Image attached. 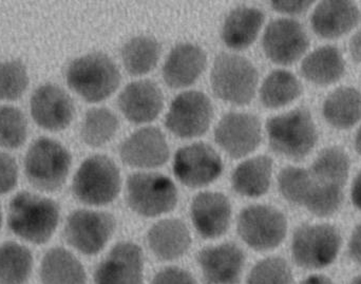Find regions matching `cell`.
Returning a JSON list of instances; mask_svg holds the SVG:
<instances>
[{"label":"cell","mask_w":361,"mask_h":284,"mask_svg":"<svg viewBox=\"0 0 361 284\" xmlns=\"http://www.w3.org/2000/svg\"><path fill=\"white\" fill-rule=\"evenodd\" d=\"M301 93L302 86L294 74L286 70H275L261 86L260 101L265 108L278 109L298 99Z\"/></svg>","instance_id":"obj_31"},{"label":"cell","mask_w":361,"mask_h":284,"mask_svg":"<svg viewBox=\"0 0 361 284\" xmlns=\"http://www.w3.org/2000/svg\"><path fill=\"white\" fill-rule=\"evenodd\" d=\"M95 284H144V256L133 242L112 247L94 273Z\"/></svg>","instance_id":"obj_17"},{"label":"cell","mask_w":361,"mask_h":284,"mask_svg":"<svg viewBox=\"0 0 361 284\" xmlns=\"http://www.w3.org/2000/svg\"><path fill=\"white\" fill-rule=\"evenodd\" d=\"M18 181V166L10 154L0 152V195L12 192Z\"/></svg>","instance_id":"obj_39"},{"label":"cell","mask_w":361,"mask_h":284,"mask_svg":"<svg viewBox=\"0 0 361 284\" xmlns=\"http://www.w3.org/2000/svg\"><path fill=\"white\" fill-rule=\"evenodd\" d=\"M207 66L205 51L191 42H183L171 49L163 67L167 86L182 89L195 84Z\"/></svg>","instance_id":"obj_21"},{"label":"cell","mask_w":361,"mask_h":284,"mask_svg":"<svg viewBox=\"0 0 361 284\" xmlns=\"http://www.w3.org/2000/svg\"><path fill=\"white\" fill-rule=\"evenodd\" d=\"M214 140L231 158H244L260 145L262 140L260 120L252 113L229 112L216 125Z\"/></svg>","instance_id":"obj_13"},{"label":"cell","mask_w":361,"mask_h":284,"mask_svg":"<svg viewBox=\"0 0 361 284\" xmlns=\"http://www.w3.org/2000/svg\"><path fill=\"white\" fill-rule=\"evenodd\" d=\"M310 46L307 32L298 21L279 18L271 21L262 38L263 51L269 61L278 65L296 63Z\"/></svg>","instance_id":"obj_14"},{"label":"cell","mask_w":361,"mask_h":284,"mask_svg":"<svg viewBox=\"0 0 361 284\" xmlns=\"http://www.w3.org/2000/svg\"><path fill=\"white\" fill-rule=\"evenodd\" d=\"M350 284H361V275H358L355 278H353Z\"/></svg>","instance_id":"obj_47"},{"label":"cell","mask_w":361,"mask_h":284,"mask_svg":"<svg viewBox=\"0 0 361 284\" xmlns=\"http://www.w3.org/2000/svg\"><path fill=\"white\" fill-rule=\"evenodd\" d=\"M190 215L202 238H220L231 226V204L221 192H202L191 202Z\"/></svg>","instance_id":"obj_19"},{"label":"cell","mask_w":361,"mask_h":284,"mask_svg":"<svg viewBox=\"0 0 361 284\" xmlns=\"http://www.w3.org/2000/svg\"><path fill=\"white\" fill-rule=\"evenodd\" d=\"M27 67L18 59L0 61V101H16L29 86Z\"/></svg>","instance_id":"obj_36"},{"label":"cell","mask_w":361,"mask_h":284,"mask_svg":"<svg viewBox=\"0 0 361 284\" xmlns=\"http://www.w3.org/2000/svg\"><path fill=\"white\" fill-rule=\"evenodd\" d=\"M351 198L353 204L361 211V171L352 186Z\"/></svg>","instance_id":"obj_44"},{"label":"cell","mask_w":361,"mask_h":284,"mask_svg":"<svg viewBox=\"0 0 361 284\" xmlns=\"http://www.w3.org/2000/svg\"><path fill=\"white\" fill-rule=\"evenodd\" d=\"M212 116L214 107L205 93L195 90L185 91L171 103L165 125L176 137L195 139L207 132Z\"/></svg>","instance_id":"obj_11"},{"label":"cell","mask_w":361,"mask_h":284,"mask_svg":"<svg viewBox=\"0 0 361 284\" xmlns=\"http://www.w3.org/2000/svg\"><path fill=\"white\" fill-rule=\"evenodd\" d=\"M118 105L123 116L133 124H146L156 120L164 106V97L152 80L130 82L118 95Z\"/></svg>","instance_id":"obj_20"},{"label":"cell","mask_w":361,"mask_h":284,"mask_svg":"<svg viewBox=\"0 0 361 284\" xmlns=\"http://www.w3.org/2000/svg\"><path fill=\"white\" fill-rule=\"evenodd\" d=\"M264 14L254 6H239L227 15L221 30V37L228 48L244 50L254 44L258 37Z\"/></svg>","instance_id":"obj_24"},{"label":"cell","mask_w":361,"mask_h":284,"mask_svg":"<svg viewBox=\"0 0 361 284\" xmlns=\"http://www.w3.org/2000/svg\"><path fill=\"white\" fill-rule=\"evenodd\" d=\"M116 220L111 214L92 209H76L68 216L63 236L70 247L82 255L103 251L114 236Z\"/></svg>","instance_id":"obj_10"},{"label":"cell","mask_w":361,"mask_h":284,"mask_svg":"<svg viewBox=\"0 0 361 284\" xmlns=\"http://www.w3.org/2000/svg\"><path fill=\"white\" fill-rule=\"evenodd\" d=\"M267 131L271 150L290 160H302L317 143V128L305 108L269 118Z\"/></svg>","instance_id":"obj_3"},{"label":"cell","mask_w":361,"mask_h":284,"mask_svg":"<svg viewBox=\"0 0 361 284\" xmlns=\"http://www.w3.org/2000/svg\"><path fill=\"white\" fill-rule=\"evenodd\" d=\"M350 53L356 63H361V30L352 37L350 42Z\"/></svg>","instance_id":"obj_43"},{"label":"cell","mask_w":361,"mask_h":284,"mask_svg":"<svg viewBox=\"0 0 361 284\" xmlns=\"http://www.w3.org/2000/svg\"><path fill=\"white\" fill-rule=\"evenodd\" d=\"M42 284H86L87 274L82 262L68 249H49L39 268Z\"/></svg>","instance_id":"obj_25"},{"label":"cell","mask_w":361,"mask_h":284,"mask_svg":"<svg viewBox=\"0 0 361 284\" xmlns=\"http://www.w3.org/2000/svg\"><path fill=\"white\" fill-rule=\"evenodd\" d=\"M197 260L204 284H238L245 264V255L233 243H223L202 249Z\"/></svg>","instance_id":"obj_18"},{"label":"cell","mask_w":361,"mask_h":284,"mask_svg":"<svg viewBox=\"0 0 361 284\" xmlns=\"http://www.w3.org/2000/svg\"><path fill=\"white\" fill-rule=\"evenodd\" d=\"M238 234L244 243L257 252L279 247L288 232V220L279 209L269 205H250L238 217Z\"/></svg>","instance_id":"obj_9"},{"label":"cell","mask_w":361,"mask_h":284,"mask_svg":"<svg viewBox=\"0 0 361 284\" xmlns=\"http://www.w3.org/2000/svg\"><path fill=\"white\" fill-rule=\"evenodd\" d=\"M292 270L281 257L259 261L250 271L246 284H292Z\"/></svg>","instance_id":"obj_38"},{"label":"cell","mask_w":361,"mask_h":284,"mask_svg":"<svg viewBox=\"0 0 361 284\" xmlns=\"http://www.w3.org/2000/svg\"><path fill=\"white\" fill-rule=\"evenodd\" d=\"M173 180L158 173H135L126 182V202L139 216L154 218L171 213L178 204Z\"/></svg>","instance_id":"obj_7"},{"label":"cell","mask_w":361,"mask_h":284,"mask_svg":"<svg viewBox=\"0 0 361 284\" xmlns=\"http://www.w3.org/2000/svg\"><path fill=\"white\" fill-rule=\"evenodd\" d=\"M324 116L331 126L349 129L361 121V92L341 87L329 95L324 104Z\"/></svg>","instance_id":"obj_28"},{"label":"cell","mask_w":361,"mask_h":284,"mask_svg":"<svg viewBox=\"0 0 361 284\" xmlns=\"http://www.w3.org/2000/svg\"><path fill=\"white\" fill-rule=\"evenodd\" d=\"M120 121L114 112L105 107H94L85 114L80 137L90 147H102L118 132Z\"/></svg>","instance_id":"obj_33"},{"label":"cell","mask_w":361,"mask_h":284,"mask_svg":"<svg viewBox=\"0 0 361 284\" xmlns=\"http://www.w3.org/2000/svg\"><path fill=\"white\" fill-rule=\"evenodd\" d=\"M345 63L338 49L332 46L322 47L305 57L301 65V73L313 84L326 86L343 78Z\"/></svg>","instance_id":"obj_27"},{"label":"cell","mask_w":361,"mask_h":284,"mask_svg":"<svg viewBox=\"0 0 361 284\" xmlns=\"http://www.w3.org/2000/svg\"><path fill=\"white\" fill-rule=\"evenodd\" d=\"M312 183L311 173L299 167H286L278 175V186L283 198L299 206H305Z\"/></svg>","instance_id":"obj_35"},{"label":"cell","mask_w":361,"mask_h":284,"mask_svg":"<svg viewBox=\"0 0 361 284\" xmlns=\"http://www.w3.org/2000/svg\"><path fill=\"white\" fill-rule=\"evenodd\" d=\"M27 137V122L25 114L13 106H0V147L17 149Z\"/></svg>","instance_id":"obj_34"},{"label":"cell","mask_w":361,"mask_h":284,"mask_svg":"<svg viewBox=\"0 0 361 284\" xmlns=\"http://www.w3.org/2000/svg\"><path fill=\"white\" fill-rule=\"evenodd\" d=\"M223 162L218 152L203 142L180 148L173 159V173L183 185L202 188L222 175Z\"/></svg>","instance_id":"obj_12"},{"label":"cell","mask_w":361,"mask_h":284,"mask_svg":"<svg viewBox=\"0 0 361 284\" xmlns=\"http://www.w3.org/2000/svg\"><path fill=\"white\" fill-rule=\"evenodd\" d=\"M301 284H335L332 279L324 275H313V276L307 277Z\"/></svg>","instance_id":"obj_45"},{"label":"cell","mask_w":361,"mask_h":284,"mask_svg":"<svg viewBox=\"0 0 361 284\" xmlns=\"http://www.w3.org/2000/svg\"><path fill=\"white\" fill-rule=\"evenodd\" d=\"M313 1H271V8L282 14L299 15L307 12Z\"/></svg>","instance_id":"obj_41"},{"label":"cell","mask_w":361,"mask_h":284,"mask_svg":"<svg viewBox=\"0 0 361 284\" xmlns=\"http://www.w3.org/2000/svg\"><path fill=\"white\" fill-rule=\"evenodd\" d=\"M258 82V70L246 57L221 53L214 59L210 86L218 99L233 105H247L256 94Z\"/></svg>","instance_id":"obj_4"},{"label":"cell","mask_w":361,"mask_h":284,"mask_svg":"<svg viewBox=\"0 0 361 284\" xmlns=\"http://www.w3.org/2000/svg\"><path fill=\"white\" fill-rule=\"evenodd\" d=\"M349 255L353 261L361 264V224L356 226L349 241Z\"/></svg>","instance_id":"obj_42"},{"label":"cell","mask_w":361,"mask_h":284,"mask_svg":"<svg viewBox=\"0 0 361 284\" xmlns=\"http://www.w3.org/2000/svg\"><path fill=\"white\" fill-rule=\"evenodd\" d=\"M161 52L162 47L156 38L147 35L135 36L123 46V65L130 75H145L157 67Z\"/></svg>","instance_id":"obj_29"},{"label":"cell","mask_w":361,"mask_h":284,"mask_svg":"<svg viewBox=\"0 0 361 284\" xmlns=\"http://www.w3.org/2000/svg\"><path fill=\"white\" fill-rule=\"evenodd\" d=\"M273 173V160L258 156L238 165L231 177L233 190L240 196L259 198L269 192Z\"/></svg>","instance_id":"obj_26"},{"label":"cell","mask_w":361,"mask_h":284,"mask_svg":"<svg viewBox=\"0 0 361 284\" xmlns=\"http://www.w3.org/2000/svg\"><path fill=\"white\" fill-rule=\"evenodd\" d=\"M33 255L25 245L8 241L0 245V284H25L33 271Z\"/></svg>","instance_id":"obj_30"},{"label":"cell","mask_w":361,"mask_h":284,"mask_svg":"<svg viewBox=\"0 0 361 284\" xmlns=\"http://www.w3.org/2000/svg\"><path fill=\"white\" fill-rule=\"evenodd\" d=\"M59 218L61 209L54 200L33 192H18L8 205L11 232L32 245L48 242L59 226Z\"/></svg>","instance_id":"obj_1"},{"label":"cell","mask_w":361,"mask_h":284,"mask_svg":"<svg viewBox=\"0 0 361 284\" xmlns=\"http://www.w3.org/2000/svg\"><path fill=\"white\" fill-rule=\"evenodd\" d=\"M355 147L358 154H360L361 156V127L360 130H358L357 135H356Z\"/></svg>","instance_id":"obj_46"},{"label":"cell","mask_w":361,"mask_h":284,"mask_svg":"<svg viewBox=\"0 0 361 284\" xmlns=\"http://www.w3.org/2000/svg\"><path fill=\"white\" fill-rule=\"evenodd\" d=\"M30 111L40 128L57 132L71 124L75 107L67 91L55 84H44L32 94Z\"/></svg>","instance_id":"obj_16"},{"label":"cell","mask_w":361,"mask_h":284,"mask_svg":"<svg viewBox=\"0 0 361 284\" xmlns=\"http://www.w3.org/2000/svg\"><path fill=\"white\" fill-rule=\"evenodd\" d=\"M66 80L70 89L87 103H101L118 90L121 73L107 54L92 52L70 63Z\"/></svg>","instance_id":"obj_2"},{"label":"cell","mask_w":361,"mask_h":284,"mask_svg":"<svg viewBox=\"0 0 361 284\" xmlns=\"http://www.w3.org/2000/svg\"><path fill=\"white\" fill-rule=\"evenodd\" d=\"M305 207L317 217H330L341 209L343 201V188L324 185L314 181Z\"/></svg>","instance_id":"obj_37"},{"label":"cell","mask_w":361,"mask_h":284,"mask_svg":"<svg viewBox=\"0 0 361 284\" xmlns=\"http://www.w3.org/2000/svg\"><path fill=\"white\" fill-rule=\"evenodd\" d=\"M152 284H195L190 273L177 266L163 268L152 279Z\"/></svg>","instance_id":"obj_40"},{"label":"cell","mask_w":361,"mask_h":284,"mask_svg":"<svg viewBox=\"0 0 361 284\" xmlns=\"http://www.w3.org/2000/svg\"><path fill=\"white\" fill-rule=\"evenodd\" d=\"M71 164V154L65 146L42 137L31 144L25 154V177L36 190L53 192L65 184Z\"/></svg>","instance_id":"obj_6"},{"label":"cell","mask_w":361,"mask_h":284,"mask_svg":"<svg viewBox=\"0 0 361 284\" xmlns=\"http://www.w3.org/2000/svg\"><path fill=\"white\" fill-rule=\"evenodd\" d=\"M349 171L350 159L345 150L341 147H330L320 152L310 173L317 183L343 188L349 178Z\"/></svg>","instance_id":"obj_32"},{"label":"cell","mask_w":361,"mask_h":284,"mask_svg":"<svg viewBox=\"0 0 361 284\" xmlns=\"http://www.w3.org/2000/svg\"><path fill=\"white\" fill-rule=\"evenodd\" d=\"M360 8L352 1H322L312 16L314 32L320 37L338 38L360 23Z\"/></svg>","instance_id":"obj_22"},{"label":"cell","mask_w":361,"mask_h":284,"mask_svg":"<svg viewBox=\"0 0 361 284\" xmlns=\"http://www.w3.org/2000/svg\"><path fill=\"white\" fill-rule=\"evenodd\" d=\"M121 160L133 168L162 167L171 156L164 133L158 127H144L131 133L118 147Z\"/></svg>","instance_id":"obj_15"},{"label":"cell","mask_w":361,"mask_h":284,"mask_svg":"<svg viewBox=\"0 0 361 284\" xmlns=\"http://www.w3.org/2000/svg\"><path fill=\"white\" fill-rule=\"evenodd\" d=\"M2 220H4V218H2V211L1 207H0V230H1Z\"/></svg>","instance_id":"obj_48"},{"label":"cell","mask_w":361,"mask_h":284,"mask_svg":"<svg viewBox=\"0 0 361 284\" xmlns=\"http://www.w3.org/2000/svg\"><path fill=\"white\" fill-rule=\"evenodd\" d=\"M150 251L159 260L179 259L188 251L191 236L186 224L179 219H164L157 222L147 233Z\"/></svg>","instance_id":"obj_23"},{"label":"cell","mask_w":361,"mask_h":284,"mask_svg":"<svg viewBox=\"0 0 361 284\" xmlns=\"http://www.w3.org/2000/svg\"><path fill=\"white\" fill-rule=\"evenodd\" d=\"M122 178L116 163L104 154L89 156L76 171L72 192L80 203L104 206L114 202L121 192Z\"/></svg>","instance_id":"obj_5"},{"label":"cell","mask_w":361,"mask_h":284,"mask_svg":"<svg viewBox=\"0 0 361 284\" xmlns=\"http://www.w3.org/2000/svg\"><path fill=\"white\" fill-rule=\"evenodd\" d=\"M343 245L341 233L330 224L299 226L293 235L292 257L305 270H319L334 264Z\"/></svg>","instance_id":"obj_8"}]
</instances>
